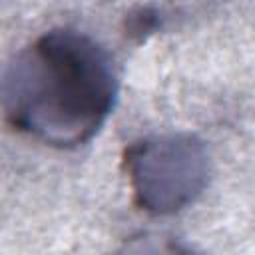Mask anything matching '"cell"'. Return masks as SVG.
Returning a JSON list of instances; mask_svg holds the SVG:
<instances>
[{
    "instance_id": "cell-1",
    "label": "cell",
    "mask_w": 255,
    "mask_h": 255,
    "mask_svg": "<svg viewBox=\"0 0 255 255\" xmlns=\"http://www.w3.org/2000/svg\"><path fill=\"white\" fill-rule=\"evenodd\" d=\"M118 76L90 36L58 28L20 50L0 72V108L18 131L52 147L88 143L110 118Z\"/></svg>"
},
{
    "instance_id": "cell-2",
    "label": "cell",
    "mask_w": 255,
    "mask_h": 255,
    "mask_svg": "<svg viewBox=\"0 0 255 255\" xmlns=\"http://www.w3.org/2000/svg\"><path fill=\"white\" fill-rule=\"evenodd\" d=\"M124 161L137 205L155 215L183 209L209 179L207 149L187 133L139 139L126 149Z\"/></svg>"
}]
</instances>
